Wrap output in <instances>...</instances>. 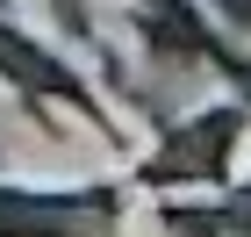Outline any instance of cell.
I'll use <instances>...</instances> for the list:
<instances>
[{"mask_svg": "<svg viewBox=\"0 0 251 237\" xmlns=\"http://www.w3.org/2000/svg\"><path fill=\"white\" fill-rule=\"evenodd\" d=\"M244 137V108H208V115H194V122H179L173 137L158 144L151 158H144V187H173V180H223L230 173V144Z\"/></svg>", "mask_w": 251, "mask_h": 237, "instance_id": "6da1fadb", "label": "cell"}, {"mask_svg": "<svg viewBox=\"0 0 251 237\" xmlns=\"http://www.w3.org/2000/svg\"><path fill=\"white\" fill-rule=\"evenodd\" d=\"M122 216L115 187H86V194H22L0 187V237H100Z\"/></svg>", "mask_w": 251, "mask_h": 237, "instance_id": "7a4b0ae2", "label": "cell"}, {"mask_svg": "<svg viewBox=\"0 0 251 237\" xmlns=\"http://www.w3.org/2000/svg\"><path fill=\"white\" fill-rule=\"evenodd\" d=\"M0 72L15 79L22 94H58V101H72L79 115H94V101H86V86H79V79L65 72L58 58H43L36 43H22L15 29H0Z\"/></svg>", "mask_w": 251, "mask_h": 237, "instance_id": "3957f363", "label": "cell"}, {"mask_svg": "<svg viewBox=\"0 0 251 237\" xmlns=\"http://www.w3.org/2000/svg\"><path fill=\"white\" fill-rule=\"evenodd\" d=\"M215 7H223V15H230L237 29H251V0H215Z\"/></svg>", "mask_w": 251, "mask_h": 237, "instance_id": "277c9868", "label": "cell"}, {"mask_svg": "<svg viewBox=\"0 0 251 237\" xmlns=\"http://www.w3.org/2000/svg\"><path fill=\"white\" fill-rule=\"evenodd\" d=\"M244 94H251V72H244Z\"/></svg>", "mask_w": 251, "mask_h": 237, "instance_id": "5b68a950", "label": "cell"}]
</instances>
